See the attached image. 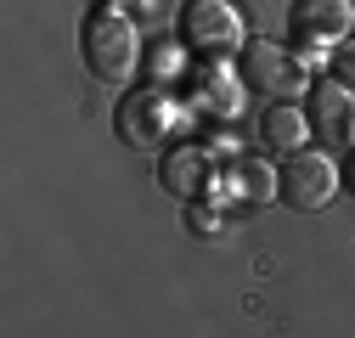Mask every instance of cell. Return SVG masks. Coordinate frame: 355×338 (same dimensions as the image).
<instances>
[{"mask_svg":"<svg viewBox=\"0 0 355 338\" xmlns=\"http://www.w3.org/2000/svg\"><path fill=\"white\" fill-rule=\"evenodd\" d=\"M187 107H192V113H214V118H237V107H243V79H232L220 57H203V62L187 73Z\"/></svg>","mask_w":355,"mask_h":338,"instance_id":"ba28073f","label":"cell"},{"mask_svg":"<svg viewBox=\"0 0 355 338\" xmlns=\"http://www.w3.org/2000/svg\"><path fill=\"white\" fill-rule=\"evenodd\" d=\"M344 186V169L327 158V152H293L282 163V203L293 208V215H316V208H327Z\"/></svg>","mask_w":355,"mask_h":338,"instance_id":"277c9868","label":"cell"},{"mask_svg":"<svg viewBox=\"0 0 355 338\" xmlns=\"http://www.w3.org/2000/svg\"><path fill=\"white\" fill-rule=\"evenodd\" d=\"M310 130H316V124H310L304 102H271V107H265V118H259V141L271 147V152H282V158L304 152Z\"/></svg>","mask_w":355,"mask_h":338,"instance_id":"30bf717a","label":"cell"},{"mask_svg":"<svg viewBox=\"0 0 355 338\" xmlns=\"http://www.w3.org/2000/svg\"><path fill=\"white\" fill-rule=\"evenodd\" d=\"M232 192L243 203H271V197H282V169L265 163V158H243L232 169Z\"/></svg>","mask_w":355,"mask_h":338,"instance_id":"8fae6325","label":"cell"},{"mask_svg":"<svg viewBox=\"0 0 355 338\" xmlns=\"http://www.w3.org/2000/svg\"><path fill=\"white\" fill-rule=\"evenodd\" d=\"M304 113H310V124L322 130V141H333V147H349V141H355V91L338 84L333 73L310 84Z\"/></svg>","mask_w":355,"mask_h":338,"instance_id":"52a82bcc","label":"cell"},{"mask_svg":"<svg viewBox=\"0 0 355 338\" xmlns=\"http://www.w3.org/2000/svg\"><path fill=\"white\" fill-rule=\"evenodd\" d=\"M344 181H349V192H355V147H349V169H344Z\"/></svg>","mask_w":355,"mask_h":338,"instance_id":"5bb4252c","label":"cell"},{"mask_svg":"<svg viewBox=\"0 0 355 338\" xmlns=\"http://www.w3.org/2000/svg\"><path fill=\"white\" fill-rule=\"evenodd\" d=\"M181 46L198 51V57H243L248 46V28H243V12L232 0H187L181 6Z\"/></svg>","mask_w":355,"mask_h":338,"instance_id":"3957f363","label":"cell"},{"mask_svg":"<svg viewBox=\"0 0 355 338\" xmlns=\"http://www.w3.org/2000/svg\"><path fill=\"white\" fill-rule=\"evenodd\" d=\"M187 231H192V237H220V231H226V220H220V208L192 203V208H187Z\"/></svg>","mask_w":355,"mask_h":338,"instance_id":"7c38bea8","label":"cell"},{"mask_svg":"<svg viewBox=\"0 0 355 338\" xmlns=\"http://www.w3.org/2000/svg\"><path fill=\"white\" fill-rule=\"evenodd\" d=\"M79 57H85V68H91V79L124 84L141 68V34H136V23H130L119 6H96L91 17H85V28H79Z\"/></svg>","mask_w":355,"mask_h":338,"instance_id":"6da1fadb","label":"cell"},{"mask_svg":"<svg viewBox=\"0 0 355 338\" xmlns=\"http://www.w3.org/2000/svg\"><path fill=\"white\" fill-rule=\"evenodd\" d=\"M327 68H333L338 84H349V91H355V34L344 39V46H333V62H327Z\"/></svg>","mask_w":355,"mask_h":338,"instance_id":"4fadbf2b","label":"cell"},{"mask_svg":"<svg viewBox=\"0 0 355 338\" xmlns=\"http://www.w3.org/2000/svg\"><path fill=\"white\" fill-rule=\"evenodd\" d=\"M158 186L187 197V203H203L209 186H214V152L209 147H175L164 163H158Z\"/></svg>","mask_w":355,"mask_h":338,"instance_id":"9c48e42d","label":"cell"},{"mask_svg":"<svg viewBox=\"0 0 355 338\" xmlns=\"http://www.w3.org/2000/svg\"><path fill=\"white\" fill-rule=\"evenodd\" d=\"M304 62L282 46H271V39H248L243 46V84H254V91H265L271 102H293L304 96Z\"/></svg>","mask_w":355,"mask_h":338,"instance_id":"5b68a950","label":"cell"},{"mask_svg":"<svg viewBox=\"0 0 355 338\" xmlns=\"http://www.w3.org/2000/svg\"><path fill=\"white\" fill-rule=\"evenodd\" d=\"M288 34L299 46H344L355 34V0H293Z\"/></svg>","mask_w":355,"mask_h":338,"instance_id":"8992f818","label":"cell"},{"mask_svg":"<svg viewBox=\"0 0 355 338\" xmlns=\"http://www.w3.org/2000/svg\"><path fill=\"white\" fill-rule=\"evenodd\" d=\"M192 118V107L187 102H175L164 84H147V91H130L124 102H119V118H113V130H119V141L124 147H136V152H158L181 124Z\"/></svg>","mask_w":355,"mask_h":338,"instance_id":"7a4b0ae2","label":"cell"}]
</instances>
